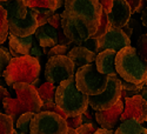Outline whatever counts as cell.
<instances>
[{
	"mask_svg": "<svg viewBox=\"0 0 147 134\" xmlns=\"http://www.w3.org/2000/svg\"><path fill=\"white\" fill-rule=\"evenodd\" d=\"M77 88L87 96L101 94L108 82V77L98 72L94 64L82 66L77 69L74 74Z\"/></svg>",
	"mask_w": 147,
	"mask_h": 134,
	"instance_id": "5b68a950",
	"label": "cell"
},
{
	"mask_svg": "<svg viewBox=\"0 0 147 134\" xmlns=\"http://www.w3.org/2000/svg\"><path fill=\"white\" fill-rule=\"evenodd\" d=\"M132 15L131 6L126 0H113V6L111 12L107 14L111 27L122 28L125 27Z\"/></svg>",
	"mask_w": 147,
	"mask_h": 134,
	"instance_id": "9a60e30c",
	"label": "cell"
},
{
	"mask_svg": "<svg viewBox=\"0 0 147 134\" xmlns=\"http://www.w3.org/2000/svg\"><path fill=\"white\" fill-rule=\"evenodd\" d=\"M120 83H121V90L122 91H136V92H139L141 93L142 88L145 87V85L147 83H142V85H134V83H131V82H126L125 80H121L120 79Z\"/></svg>",
	"mask_w": 147,
	"mask_h": 134,
	"instance_id": "d6a6232c",
	"label": "cell"
},
{
	"mask_svg": "<svg viewBox=\"0 0 147 134\" xmlns=\"http://www.w3.org/2000/svg\"><path fill=\"white\" fill-rule=\"evenodd\" d=\"M64 6V11L84 20L96 32L102 14V7L98 0H65Z\"/></svg>",
	"mask_w": 147,
	"mask_h": 134,
	"instance_id": "8992f818",
	"label": "cell"
},
{
	"mask_svg": "<svg viewBox=\"0 0 147 134\" xmlns=\"http://www.w3.org/2000/svg\"><path fill=\"white\" fill-rule=\"evenodd\" d=\"M98 129L96 125L93 123H87V124H82L80 127L77 128V134H93Z\"/></svg>",
	"mask_w": 147,
	"mask_h": 134,
	"instance_id": "e575fe53",
	"label": "cell"
},
{
	"mask_svg": "<svg viewBox=\"0 0 147 134\" xmlns=\"http://www.w3.org/2000/svg\"><path fill=\"white\" fill-rule=\"evenodd\" d=\"M5 98H11L9 92L4 88L3 86H0V111H4V107H3V101Z\"/></svg>",
	"mask_w": 147,
	"mask_h": 134,
	"instance_id": "74e56055",
	"label": "cell"
},
{
	"mask_svg": "<svg viewBox=\"0 0 147 134\" xmlns=\"http://www.w3.org/2000/svg\"><path fill=\"white\" fill-rule=\"evenodd\" d=\"M35 15H36V21H38V27L39 26H42V25H46L48 19H50L54 12H51V11H47V9H42V8H31Z\"/></svg>",
	"mask_w": 147,
	"mask_h": 134,
	"instance_id": "f1b7e54d",
	"label": "cell"
},
{
	"mask_svg": "<svg viewBox=\"0 0 147 134\" xmlns=\"http://www.w3.org/2000/svg\"><path fill=\"white\" fill-rule=\"evenodd\" d=\"M40 112H53V113H57V114H59L61 118H64L65 120H66V118H67V115L61 111V109L55 105V102L54 101H51V102H44L42 104V106H41V108H40Z\"/></svg>",
	"mask_w": 147,
	"mask_h": 134,
	"instance_id": "1f68e13d",
	"label": "cell"
},
{
	"mask_svg": "<svg viewBox=\"0 0 147 134\" xmlns=\"http://www.w3.org/2000/svg\"><path fill=\"white\" fill-rule=\"evenodd\" d=\"M6 13H7V20H20L25 19L27 15V9L24 0H8V1L0 3Z\"/></svg>",
	"mask_w": 147,
	"mask_h": 134,
	"instance_id": "ffe728a7",
	"label": "cell"
},
{
	"mask_svg": "<svg viewBox=\"0 0 147 134\" xmlns=\"http://www.w3.org/2000/svg\"><path fill=\"white\" fill-rule=\"evenodd\" d=\"M34 35L39 42V46L42 48H52L58 45V33L48 24L39 26L34 32Z\"/></svg>",
	"mask_w": 147,
	"mask_h": 134,
	"instance_id": "d6986e66",
	"label": "cell"
},
{
	"mask_svg": "<svg viewBox=\"0 0 147 134\" xmlns=\"http://www.w3.org/2000/svg\"><path fill=\"white\" fill-rule=\"evenodd\" d=\"M11 54L9 52H7L6 48H4L3 46H0V78L3 77V73L6 68V66L8 65V63L11 61Z\"/></svg>",
	"mask_w": 147,
	"mask_h": 134,
	"instance_id": "4dcf8cb0",
	"label": "cell"
},
{
	"mask_svg": "<svg viewBox=\"0 0 147 134\" xmlns=\"http://www.w3.org/2000/svg\"><path fill=\"white\" fill-rule=\"evenodd\" d=\"M8 21L5 8L0 5V44H4L8 38Z\"/></svg>",
	"mask_w": 147,
	"mask_h": 134,
	"instance_id": "484cf974",
	"label": "cell"
},
{
	"mask_svg": "<svg viewBox=\"0 0 147 134\" xmlns=\"http://www.w3.org/2000/svg\"><path fill=\"white\" fill-rule=\"evenodd\" d=\"M121 91L120 79L118 77H108L106 90L99 95L88 96V105L94 111H105L120 100Z\"/></svg>",
	"mask_w": 147,
	"mask_h": 134,
	"instance_id": "30bf717a",
	"label": "cell"
},
{
	"mask_svg": "<svg viewBox=\"0 0 147 134\" xmlns=\"http://www.w3.org/2000/svg\"><path fill=\"white\" fill-rule=\"evenodd\" d=\"M76 66L67 55H57L48 58L45 67V79L53 85H60L63 81L73 78Z\"/></svg>",
	"mask_w": 147,
	"mask_h": 134,
	"instance_id": "ba28073f",
	"label": "cell"
},
{
	"mask_svg": "<svg viewBox=\"0 0 147 134\" xmlns=\"http://www.w3.org/2000/svg\"><path fill=\"white\" fill-rule=\"evenodd\" d=\"M126 1H127V3H128V5L131 6L132 14H133V13H137L138 8L140 7V3H141V0H126Z\"/></svg>",
	"mask_w": 147,
	"mask_h": 134,
	"instance_id": "f35d334b",
	"label": "cell"
},
{
	"mask_svg": "<svg viewBox=\"0 0 147 134\" xmlns=\"http://www.w3.org/2000/svg\"><path fill=\"white\" fill-rule=\"evenodd\" d=\"M81 46H82V47H85V48H87V50H90V51H92V52H94L95 54L98 53V48H96V39L90 38L88 40L84 41V42L81 44Z\"/></svg>",
	"mask_w": 147,
	"mask_h": 134,
	"instance_id": "d590c367",
	"label": "cell"
},
{
	"mask_svg": "<svg viewBox=\"0 0 147 134\" xmlns=\"http://www.w3.org/2000/svg\"><path fill=\"white\" fill-rule=\"evenodd\" d=\"M33 118H34V113H32V112H27V113L21 114L17 119V124H16L17 131L28 134L30 133V125H31V121Z\"/></svg>",
	"mask_w": 147,
	"mask_h": 134,
	"instance_id": "cb8c5ba5",
	"label": "cell"
},
{
	"mask_svg": "<svg viewBox=\"0 0 147 134\" xmlns=\"http://www.w3.org/2000/svg\"><path fill=\"white\" fill-rule=\"evenodd\" d=\"M141 21L144 24V26L147 28V7L141 11Z\"/></svg>",
	"mask_w": 147,
	"mask_h": 134,
	"instance_id": "60d3db41",
	"label": "cell"
},
{
	"mask_svg": "<svg viewBox=\"0 0 147 134\" xmlns=\"http://www.w3.org/2000/svg\"><path fill=\"white\" fill-rule=\"evenodd\" d=\"M146 3H147V0H146Z\"/></svg>",
	"mask_w": 147,
	"mask_h": 134,
	"instance_id": "c3c4849f",
	"label": "cell"
},
{
	"mask_svg": "<svg viewBox=\"0 0 147 134\" xmlns=\"http://www.w3.org/2000/svg\"><path fill=\"white\" fill-rule=\"evenodd\" d=\"M93 134H114L113 129H106V128H98Z\"/></svg>",
	"mask_w": 147,
	"mask_h": 134,
	"instance_id": "ab89813d",
	"label": "cell"
},
{
	"mask_svg": "<svg viewBox=\"0 0 147 134\" xmlns=\"http://www.w3.org/2000/svg\"><path fill=\"white\" fill-rule=\"evenodd\" d=\"M109 28H111V25H109V21H108V17H107V13L105 11H102V14H101V19H100V22H99V26H98V30L96 32L91 36L93 39H98L100 38L101 35H104Z\"/></svg>",
	"mask_w": 147,
	"mask_h": 134,
	"instance_id": "4316f807",
	"label": "cell"
},
{
	"mask_svg": "<svg viewBox=\"0 0 147 134\" xmlns=\"http://www.w3.org/2000/svg\"><path fill=\"white\" fill-rule=\"evenodd\" d=\"M66 120L53 112L34 114L30 125V134H67Z\"/></svg>",
	"mask_w": 147,
	"mask_h": 134,
	"instance_id": "52a82bcc",
	"label": "cell"
},
{
	"mask_svg": "<svg viewBox=\"0 0 147 134\" xmlns=\"http://www.w3.org/2000/svg\"><path fill=\"white\" fill-rule=\"evenodd\" d=\"M114 134H147V128L137 123L136 120L128 119L122 121L118 126V128L114 131Z\"/></svg>",
	"mask_w": 147,
	"mask_h": 134,
	"instance_id": "44dd1931",
	"label": "cell"
},
{
	"mask_svg": "<svg viewBox=\"0 0 147 134\" xmlns=\"http://www.w3.org/2000/svg\"><path fill=\"white\" fill-rule=\"evenodd\" d=\"M66 55L72 60L77 68H80L82 66H86L90 64H94L95 58H96V54L94 52L87 50V48H85L82 46L73 47L72 50L68 51Z\"/></svg>",
	"mask_w": 147,
	"mask_h": 134,
	"instance_id": "ac0fdd59",
	"label": "cell"
},
{
	"mask_svg": "<svg viewBox=\"0 0 147 134\" xmlns=\"http://www.w3.org/2000/svg\"><path fill=\"white\" fill-rule=\"evenodd\" d=\"M117 53L113 51H102L96 54L94 65L98 69V72L105 74L107 77H118L117 71H115V60Z\"/></svg>",
	"mask_w": 147,
	"mask_h": 134,
	"instance_id": "e0dca14e",
	"label": "cell"
},
{
	"mask_svg": "<svg viewBox=\"0 0 147 134\" xmlns=\"http://www.w3.org/2000/svg\"><path fill=\"white\" fill-rule=\"evenodd\" d=\"M34 44H35V39L33 38V35L20 38V36L8 34V47H9V54L12 58L31 55Z\"/></svg>",
	"mask_w": 147,
	"mask_h": 134,
	"instance_id": "2e32d148",
	"label": "cell"
},
{
	"mask_svg": "<svg viewBox=\"0 0 147 134\" xmlns=\"http://www.w3.org/2000/svg\"><path fill=\"white\" fill-rule=\"evenodd\" d=\"M39 74L40 63L38 58L24 55L11 59L3 73V77L5 82L11 87L18 82H25L34 86L38 82Z\"/></svg>",
	"mask_w": 147,
	"mask_h": 134,
	"instance_id": "277c9868",
	"label": "cell"
},
{
	"mask_svg": "<svg viewBox=\"0 0 147 134\" xmlns=\"http://www.w3.org/2000/svg\"><path fill=\"white\" fill-rule=\"evenodd\" d=\"M16 133H17V134H25V133H22V132H19V131H17V129H16Z\"/></svg>",
	"mask_w": 147,
	"mask_h": 134,
	"instance_id": "f6af8a7d",
	"label": "cell"
},
{
	"mask_svg": "<svg viewBox=\"0 0 147 134\" xmlns=\"http://www.w3.org/2000/svg\"><path fill=\"white\" fill-rule=\"evenodd\" d=\"M124 111V98L105 111H95V120L100 125V128L113 129L120 121V116Z\"/></svg>",
	"mask_w": 147,
	"mask_h": 134,
	"instance_id": "5bb4252c",
	"label": "cell"
},
{
	"mask_svg": "<svg viewBox=\"0 0 147 134\" xmlns=\"http://www.w3.org/2000/svg\"><path fill=\"white\" fill-rule=\"evenodd\" d=\"M98 1H99V4L101 5L102 11H105L107 14L111 12L112 6H113V0H98Z\"/></svg>",
	"mask_w": 147,
	"mask_h": 134,
	"instance_id": "8d00e7d4",
	"label": "cell"
},
{
	"mask_svg": "<svg viewBox=\"0 0 147 134\" xmlns=\"http://www.w3.org/2000/svg\"><path fill=\"white\" fill-rule=\"evenodd\" d=\"M38 91V95L40 100L44 102H51V101H54V98H55V91H57V86L51 82H44L39 88H36Z\"/></svg>",
	"mask_w": 147,
	"mask_h": 134,
	"instance_id": "603a6c76",
	"label": "cell"
},
{
	"mask_svg": "<svg viewBox=\"0 0 147 134\" xmlns=\"http://www.w3.org/2000/svg\"><path fill=\"white\" fill-rule=\"evenodd\" d=\"M69 51V46L64 45H57L52 48H44V54H46L48 58L57 57V55H66Z\"/></svg>",
	"mask_w": 147,
	"mask_h": 134,
	"instance_id": "f546056e",
	"label": "cell"
},
{
	"mask_svg": "<svg viewBox=\"0 0 147 134\" xmlns=\"http://www.w3.org/2000/svg\"><path fill=\"white\" fill-rule=\"evenodd\" d=\"M4 1H8V0H0V3H4Z\"/></svg>",
	"mask_w": 147,
	"mask_h": 134,
	"instance_id": "bcb514c9",
	"label": "cell"
},
{
	"mask_svg": "<svg viewBox=\"0 0 147 134\" xmlns=\"http://www.w3.org/2000/svg\"><path fill=\"white\" fill-rule=\"evenodd\" d=\"M8 21V32L12 35L25 38V36L33 35L38 28V21H36L35 13L28 8L27 15L25 19L20 20H7Z\"/></svg>",
	"mask_w": 147,
	"mask_h": 134,
	"instance_id": "4fadbf2b",
	"label": "cell"
},
{
	"mask_svg": "<svg viewBox=\"0 0 147 134\" xmlns=\"http://www.w3.org/2000/svg\"><path fill=\"white\" fill-rule=\"evenodd\" d=\"M128 46H131V39L122 31V28L111 27L104 35L96 39L98 53H100L102 51H113L118 53L120 50Z\"/></svg>",
	"mask_w": 147,
	"mask_h": 134,
	"instance_id": "8fae6325",
	"label": "cell"
},
{
	"mask_svg": "<svg viewBox=\"0 0 147 134\" xmlns=\"http://www.w3.org/2000/svg\"><path fill=\"white\" fill-rule=\"evenodd\" d=\"M128 119L136 120L139 124L147 121V102L141 94L124 99V111L120 116V121L122 123Z\"/></svg>",
	"mask_w": 147,
	"mask_h": 134,
	"instance_id": "7c38bea8",
	"label": "cell"
},
{
	"mask_svg": "<svg viewBox=\"0 0 147 134\" xmlns=\"http://www.w3.org/2000/svg\"><path fill=\"white\" fill-rule=\"evenodd\" d=\"M54 102L67 115V118L77 116L87 111L88 96L77 88L76 80L73 77L57 86Z\"/></svg>",
	"mask_w": 147,
	"mask_h": 134,
	"instance_id": "3957f363",
	"label": "cell"
},
{
	"mask_svg": "<svg viewBox=\"0 0 147 134\" xmlns=\"http://www.w3.org/2000/svg\"><path fill=\"white\" fill-rule=\"evenodd\" d=\"M12 88L17 93V98L4 99L3 107L5 114L9 115L13 119V121H16L24 113L32 112L36 114L40 112L42 101L39 98L35 86L25 82H18L14 83Z\"/></svg>",
	"mask_w": 147,
	"mask_h": 134,
	"instance_id": "6da1fadb",
	"label": "cell"
},
{
	"mask_svg": "<svg viewBox=\"0 0 147 134\" xmlns=\"http://www.w3.org/2000/svg\"><path fill=\"white\" fill-rule=\"evenodd\" d=\"M147 7V3H146V0H141V3H140V7L138 8L137 11V13H141V11L145 9Z\"/></svg>",
	"mask_w": 147,
	"mask_h": 134,
	"instance_id": "b9f144b4",
	"label": "cell"
},
{
	"mask_svg": "<svg viewBox=\"0 0 147 134\" xmlns=\"http://www.w3.org/2000/svg\"><path fill=\"white\" fill-rule=\"evenodd\" d=\"M67 134H77V129L68 128V129H67Z\"/></svg>",
	"mask_w": 147,
	"mask_h": 134,
	"instance_id": "ee69618b",
	"label": "cell"
},
{
	"mask_svg": "<svg viewBox=\"0 0 147 134\" xmlns=\"http://www.w3.org/2000/svg\"><path fill=\"white\" fill-rule=\"evenodd\" d=\"M141 96H142V98L146 100V102H147V83L145 85V87L142 88V91H141Z\"/></svg>",
	"mask_w": 147,
	"mask_h": 134,
	"instance_id": "7bdbcfd3",
	"label": "cell"
},
{
	"mask_svg": "<svg viewBox=\"0 0 147 134\" xmlns=\"http://www.w3.org/2000/svg\"><path fill=\"white\" fill-rule=\"evenodd\" d=\"M13 134H17V133H16V131H14V133H13Z\"/></svg>",
	"mask_w": 147,
	"mask_h": 134,
	"instance_id": "7dc6e473",
	"label": "cell"
},
{
	"mask_svg": "<svg viewBox=\"0 0 147 134\" xmlns=\"http://www.w3.org/2000/svg\"><path fill=\"white\" fill-rule=\"evenodd\" d=\"M136 51H137L138 55L140 57V59L147 64V33L141 35L138 39Z\"/></svg>",
	"mask_w": 147,
	"mask_h": 134,
	"instance_id": "83f0119b",
	"label": "cell"
},
{
	"mask_svg": "<svg viewBox=\"0 0 147 134\" xmlns=\"http://www.w3.org/2000/svg\"><path fill=\"white\" fill-rule=\"evenodd\" d=\"M66 125H67L68 128L77 129L78 127H80L82 125V114L81 115H77V116L66 118Z\"/></svg>",
	"mask_w": 147,
	"mask_h": 134,
	"instance_id": "836d02e7",
	"label": "cell"
},
{
	"mask_svg": "<svg viewBox=\"0 0 147 134\" xmlns=\"http://www.w3.org/2000/svg\"><path fill=\"white\" fill-rule=\"evenodd\" d=\"M61 15V27L66 38L77 46H81L84 41L88 40L95 33L84 20L64 11Z\"/></svg>",
	"mask_w": 147,
	"mask_h": 134,
	"instance_id": "9c48e42d",
	"label": "cell"
},
{
	"mask_svg": "<svg viewBox=\"0 0 147 134\" xmlns=\"http://www.w3.org/2000/svg\"><path fill=\"white\" fill-rule=\"evenodd\" d=\"M28 8H42L55 12L64 5V0H24Z\"/></svg>",
	"mask_w": 147,
	"mask_h": 134,
	"instance_id": "7402d4cb",
	"label": "cell"
},
{
	"mask_svg": "<svg viewBox=\"0 0 147 134\" xmlns=\"http://www.w3.org/2000/svg\"><path fill=\"white\" fill-rule=\"evenodd\" d=\"M117 74L134 85H142L147 82V64L140 59L136 48L128 46L120 50L114 60Z\"/></svg>",
	"mask_w": 147,
	"mask_h": 134,
	"instance_id": "7a4b0ae2",
	"label": "cell"
},
{
	"mask_svg": "<svg viewBox=\"0 0 147 134\" xmlns=\"http://www.w3.org/2000/svg\"><path fill=\"white\" fill-rule=\"evenodd\" d=\"M14 131L13 119L5 113H0V134H13Z\"/></svg>",
	"mask_w": 147,
	"mask_h": 134,
	"instance_id": "d4e9b609",
	"label": "cell"
}]
</instances>
